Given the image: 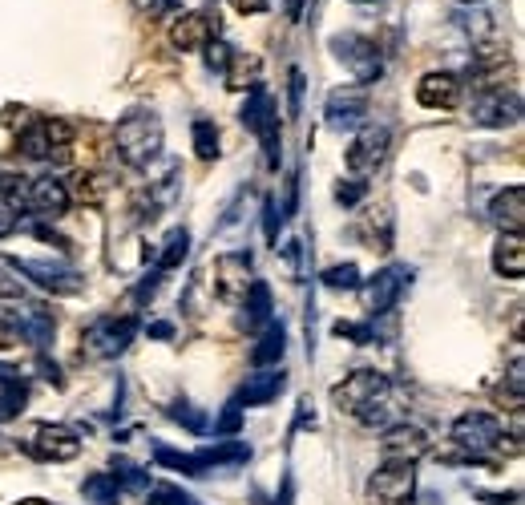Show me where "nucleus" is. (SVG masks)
Wrapping results in <instances>:
<instances>
[{
    "instance_id": "f257e3e1",
    "label": "nucleus",
    "mask_w": 525,
    "mask_h": 505,
    "mask_svg": "<svg viewBox=\"0 0 525 505\" xmlns=\"http://www.w3.org/2000/svg\"><path fill=\"white\" fill-rule=\"evenodd\" d=\"M332 400L340 413H352L360 425H384L388 417V376L384 372H352L344 384L332 388Z\"/></svg>"
},
{
    "instance_id": "f03ea898",
    "label": "nucleus",
    "mask_w": 525,
    "mask_h": 505,
    "mask_svg": "<svg viewBox=\"0 0 525 505\" xmlns=\"http://www.w3.org/2000/svg\"><path fill=\"white\" fill-rule=\"evenodd\" d=\"M114 142H118V154H122L126 166H134V170L154 166V158L162 154V122H158V114H150V110L126 114L118 122V130H114Z\"/></svg>"
},
{
    "instance_id": "7ed1b4c3",
    "label": "nucleus",
    "mask_w": 525,
    "mask_h": 505,
    "mask_svg": "<svg viewBox=\"0 0 525 505\" xmlns=\"http://www.w3.org/2000/svg\"><path fill=\"white\" fill-rule=\"evenodd\" d=\"M138 328H142L138 316H101L97 324L85 328L81 352H85L89 360H118V356L134 344Z\"/></svg>"
},
{
    "instance_id": "20e7f679",
    "label": "nucleus",
    "mask_w": 525,
    "mask_h": 505,
    "mask_svg": "<svg viewBox=\"0 0 525 505\" xmlns=\"http://www.w3.org/2000/svg\"><path fill=\"white\" fill-rule=\"evenodd\" d=\"M69 142H73V126L61 122V118H37L21 130L17 138V150L33 162H65L69 158Z\"/></svg>"
},
{
    "instance_id": "39448f33",
    "label": "nucleus",
    "mask_w": 525,
    "mask_h": 505,
    "mask_svg": "<svg viewBox=\"0 0 525 505\" xmlns=\"http://www.w3.org/2000/svg\"><path fill=\"white\" fill-rule=\"evenodd\" d=\"M239 118H243V126L263 142L267 166H279V110H275V97H271L263 85H251Z\"/></svg>"
},
{
    "instance_id": "423d86ee",
    "label": "nucleus",
    "mask_w": 525,
    "mask_h": 505,
    "mask_svg": "<svg viewBox=\"0 0 525 505\" xmlns=\"http://www.w3.org/2000/svg\"><path fill=\"white\" fill-rule=\"evenodd\" d=\"M449 437H453V445L465 449L473 461H477V457H489L493 449L505 445V429H501V421H497L493 413H461V417L453 421Z\"/></svg>"
},
{
    "instance_id": "0eeeda50",
    "label": "nucleus",
    "mask_w": 525,
    "mask_h": 505,
    "mask_svg": "<svg viewBox=\"0 0 525 505\" xmlns=\"http://www.w3.org/2000/svg\"><path fill=\"white\" fill-rule=\"evenodd\" d=\"M469 118H473V126H489V130L517 126L521 122V97L513 89H501V85H481L473 106H469Z\"/></svg>"
},
{
    "instance_id": "6e6552de",
    "label": "nucleus",
    "mask_w": 525,
    "mask_h": 505,
    "mask_svg": "<svg viewBox=\"0 0 525 505\" xmlns=\"http://www.w3.org/2000/svg\"><path fill=\"white\" fill-rule=\"evenodd\" d=\"M416 489V465L408 461H384L368 477V501L372 505H404Z\"/></svg>"
},
{
    "instance_id": "1a4fd4ad",
    "label": "nucleus",
    "mask_w": 525,
    "mask_h": 505,
    "mask_svg": "<svg viewBox=\"0 0 525 505\" xmlns=\"http://www.w3.org/2000/svg\"><path fill=\"white\" fill-rule=\"evenodd\" d=\"M9 267L21 271L25 279H33L37 287L53 291V295H77V291L85 287V279H81L69 263H53V259H21V255H13Z\"/></svg>"
},
{
    "instance_id": "9d476101",
    "label": "nucleus",
    "mask_w": 525,
    "mask_h": 505,
    "mask_svg": "<svg viewBox=\"0 0 525 505\" xmlns=\"http://www.w3.org/2000/svg\"><path fill=\"white\" fill-rule=\"evenodd\" d=\"M5 316L13 324L17 344L25 340L33 348H49L57 336V320H53V312L41 308V303H5Z\"/></svg>"
},
{
    "instance_id": "9b49d317",
    "label": "nucleus",
    "mask_w": 525,
    "mask_h": 505,
    "mask_svg": "<svg viewBox=\"0 0 525 505\" xmlns=\"http://www.w3.org/2000/svg\"><path fill=\"white\" fill-rule=\"evenodd\" d=\"M388 142H392L388 126H368V122H364V126L356 130V138H352L348 154H344L348 170H352V174H360V178L376 174V170L384 166V158H388Z\"/></svg>"
},
{
    "instance_id": "f8f14e48",
    "label": "nucleus",
    "mask_w": 525,
    "mask_h": 505,
    "mask_svg": "<svg viewBox=\"0 0 525 505\" xmlns=\"http://www.w3.org/2000/svg\"><path fill=\"white\" fill-rule=\"evenodd\" d=\"M332 53L356 73V81L360 85H368V81H376L380 73H384V61H380V49H376V41H368V37H360V33H344V37H332Z\"/></svg>"
},
{
    "instance_id": "ddd939ff",
    "label": "nucleus",
    "mask_w": 525,
    "mask_h": 505,
    "mask_svg": "<svg viewBox=\"0 0 525 505\" xmlns=\"http://www.w3.org/2000/svg\"><path fill=\"white\" fill-rule=\"evenodd\" d=\"M324 118L332 130H360L364 118H368V89L364 85H340L328 93L324 101Z\"/></svg>"
},
{
    "instance_id": "4468645a",
    "label": "nucleus",
    "mask_w": 525,
    "mask_h": 505,
    "mask_svg": "<svg viewBox=\"0 0 525 505\" xmlns=\"http://www.w3.org/2000/svg\"><path fill=\"white\" fill-rule=\"evenodd\" d=\"M408 283H412V267H408V263H392V267L376 271L372 283L364 287L368 312H372V316H388V312L396 308V299L408 291Z\"/></svg>"
},
{
    "instance_id": "2eb2a0df",
    "label": "nucleus",
    "mask_w": 525,
    "mask_h": 505,
    "mask_svg": "<svg viewBox=\"0 0 525 505\" xmlns=\"http://www.w3.org/2000/svg\"><path fill=\"white\" fill-rule=\"evenodd\" d=\"M210 41H219V13H210V9L182 13V17L170 25V45H174L178 53L206 49Z\"/></svg>"
},
{
    "instance_id": "dca6fc26",
    "label": "nucleus",
    "mask_w": 525,
    "mask_h": 505,
    "mask_svg": "<svg viewBox=\"0 0 525 505\" xmlns=\"http://www.w3.org/2000/svg\"><path fill=\"white\" fill-rule=\"evenodd\" d=\"M69 202H73V194H69V186L61 178H53V174L49 178H29L25 211H33L41 219H61L69 211Z\"/></svg>"
},
{
    "instance_id": "f3484780",
    "label": "nucleus",
    "mask_w": 525,
    "mask_h": 505,
    "mask_svg": "<svg viewBox=\"0 0 525 505\" xmlns=\"http://www.w3.org/2000/svg\"><path fill=\"white\" fill-rule=\"evenodd\" d=\"M29 453L37 461H53V465L57 461H73L81 453V437L73 429H65V425H41L33 433V441H29Z\"/></svg>"
},
{
    "instance_id": "a211bd4d",
    "label": "nucleus",
    "mask_w": 525,
    "mask_h": 505,
    "mask_svg": "<svg viewBox=\"0 0 525 505\" xmlns=\"http://www.w3.org/2000/svg\"><path fill=\"white\" fill-rule=\"evenodd\" d=\"M215 287H219V299H227V303L243 299L251 287V255L247 251L219 255L215 259Z\"/></svg>"
},
{
    "instance_id": "6ab92c4d",
    "label": "nucleus",
    "mask_w": 525,
    "mask_h": 505,
    "mask_svg": "<svg viewBox=\"0 0 525 505\" xmlns=\"http://www.w3.org/2000/svg\"><path fill=\"white\" fill-rule=\"evenodd\" d=\"M380 453H384V461L416 465L420 457L429 453V437H425V429H416V425H392L384 433V441H380Z\"/></svg>"
},
{
    "instance_id": "aec40b11",
    "label": "nucleus",
    "mask_w": 525,
    "mask_h": 505,
    "mask_svg": "<svg viewBox=\"0 0 525 505\" xmlns=\"http://www.w3.org/2000/svg\"><path fill=\"white\" fill-rule=\"evenodd\" d=\"M416 101L425 110H453L461 101V81L453 73H425L416 85Z\"/></svg>"
},
{
    "instance_id": "412c9836",
    "label": "nucleus",
    "mask_w": 525,
    "mask_h": 505,
    "mask_svg": "<svg viewBox=\"0 0 525 505\" xmlns=\"http://www.w3.org/2000/svg\"><path fill=\"white\" fill-rule=\"evenodd\" d=\"M25 400H29V384H25L21 368L0 364V425L21 417L25 413Z\"/></svg>"
},
{
    "instance_id": "4be33fe9",
    "label": "nucleus",
    "mask_w": 525,
    "mask_h": 505,
    "mask_svg": "<svg viewBox=\"0 0 525 505\" xmlns=\"http://www.w3.org/2000/svg\"><path fill=\"white\" fill-rule=\"evenodd\" d=\"M251 457V449L243 441H215V445H206L194 453V465H198V477L206 473H215V469H235Z\"/></svg>"
},
{
    "instance_id": "5701e85b",
    "label": "nucleus",
    "mask_w": 525,
    "mask_h": 505,
    "mask_svg": "<svg viewBox=\"0 0 525 505\" xmlns=\"http://www.w3.org/2000/svg\"><path fill=\"white\" fill-rule=\"evenodd\" d=\"M283 368H259L255 376H247L243 392H239V404H247V409H263V404H271L279 392H283Z\"/></svg>"
},
{
    "instance_id": "b1692460",
    "label": "nucleus",
    "mask_w": 525,
    "mask_h": 505,
    "mask_svg": "<svg viewBox=\"0 0 525 505\" xmlns=\"http://www.w3.org/2000/svg\"><path fill=\"white\" fill-rule=\"evenodd\" d=\"M493 271L505 279H521L525 275V243L521 231H501L497 247H493Z\"/></svg>"
},
{
    "instance_id": "393cba45",
    "label": "nucleus",
    "mask_w": 525,
    "mask_h": 505,
    "mask_svg": "<svg viewBox=\"0 0 525 505\" xmlns=\"http://www.w3.org/2000/svg\"><path fill=\"white\" fill-rule=\"evenodd\" d=\"M489 215H493V223H497L501 231H521V223H525V190H521V186H505V190L493 198Z\"/></svg>"
},
{
    "instance_id": "a878e982",
    "label": "nucleus",
    "mask_w": 525,
    "mask_h": 505,
    "mask_svg": "<svg viewBox=\"0 0 525 505\" xmlns=\"http://www.w3.org/2000/svg\"><path fill=\"white\" fill-rule=\"evenodd\" d=\"M283 348H287V328L283 324H267L263 340L251 348V364L255 368H271V364L283 360Z\"/></svg>"
},
{
    "instance_id": "bb28decb",
    "label": "nucleus",
    "mask_w": 525,
    "mask_h": 505,
    "mask_svg": "<svg viewBox=\"0 0 525 505\" xmlns=\"http://www.w3.org/2000/svg\"><path fill=\"white\" fill-rule=\"evenodd\" d=\"M190 255V231L186 227H174L170 235H166V243H162V255H158V263H154V271H174V267H182V259Z\"/></svg>"
},
{
    "instance_id": "cd10ccee",
    "label": "nucleus",
    "mask_w": 525,
    "mask_h": 505,
    "mask_svg": "<svg viewBox=\"0 0 525 505\" xmlns=\"http://www.w3.org/2000/svg\"><path fill=\"white\" fill-rule=\"evenodd\" d=\"M110 477L118 481L122 493H146L150 489V473L138 461H130V457H114V473Z\"/></svg>"
},
{
    "instance_id": "c85d7f7f",
    "label": "nucleus",
    "mask_w": 525,
    "mask_h": 505,
    "mask_svg": "<svg viewBox=\"0 0 525 505\" xmlns=\"http://www.w3.org/2000/svg\"><path fill=\"white\" fill-rule=\"evenodd\" d=\"M81 493H85L89 505H118L122 501V489H118V481L110 473H89Z\"/></svg>"
},
{
    "instance_id": "c756f323",
    "label": "nucleus",
    "mask_w": 525,
    "mask_h": 505,
    "mask_svg": "<svg viewBox=\"0 0 525 505\" xmlns=\"http://www.w3.org/2000/svg\"><path fill=\"white\" fill-rule=\"evenodd\" d=\"M243 303H247V320L251 324H271V287L263 279H251Z\"/></svg>"
},
{
    "instance_id": "7c9ffc66",
    "label": "nucleus",
    "mask_w": 525,
    "mask_h": 505,
    "mask_svg": "<svg viewBox=\"0 0 525 505\" xmlns=\"http://www.w3.org/2000/svg\"><path fill=\"white\" fill-rule=\"evenodd\" d=\"M190 138H194V154H198L202 162H210V158H219V126H215V122H206V118H198V122L190 126Z\"/></svg>"
},
{
    "instance_id": "2f4dec72",
    "label": "nucleus",
    "mask_w": 525,
    "mask_h": 505,
    "mask_svg": "<svg viewBox=\"0 0 525 505\" xmlns=\"http://www.w3.org/2000/svg\"><path fill=\"white\" fill-rule=\"evenodd\" d=\"M255 73H259V61H255V57L231 53V65H227L223 77H227V89H251V85H259Z\"/></svg>"
},
{
    "instance_id": "473e14b6",
    "label": "nucleus",
    "mask_w": 525,
    "mask_h": 505,
    "mask_svg": "<svg viewBox=\"0 0 525 505\" xmlns=\"http://www.w3.org/2000/svg\"><path fill=\"white\" fill-rule=\"evenodd\" d=\"M25 198H29V178L25 174H0V202L17 215L25 211Z\"/></svg>"
},
{
    "instance_id": "72a5a7b5",
    "label": "nucleus",
    "mask_w": 525,
    "mask_h": 505,
    "mask_svg": "<svg viewBox=\"0 0 525 505\" xmlns=\"http://www.w3.org/2000/svg\"><path fill=\"white\" fill-rule=\"evenodd\" d=\"M324 287L332 291H356L360 287V267L356 263H336L324 271Z\"/></svg>"
},
{
    "instance_id": "f704fd0d",
    "label": "nucleus",
    "mask_w": 525,
    "mask_h": 505,
    "mask_svg": "<svg viewBox=\"0 0 525 505\" xmlns=\"http://www.w3.org/2000/svg\"><path fill=\"white\" fill-rule=\"evenodd\" d=\"M170 421H178V425H182V429H190V433H206V429H210L206 413H198L194 404H186V400L170 404Z\"/></svg>"
},
{
    "instance_id": "c9c22d12",
    "label": "nucleus",
    "mask_w": 525,
    "mask_h": 505,
    "mask_svg": "<svg viewBox=\"0 0 525 505\" xmlns=\"http://www.w3.org/2000/svg\"><path fill=\"white\" fill-rule=\"evenodd\" d=\"M154 461H158V465H166V469H178V473H190V477H198L194 453H174V449H166V445H154Z\"/></svg>"
},
{
    "instance_id": "e433bc0d",
    "label": "nucleus",
    "mask_w": 525,
    "mask_h": 505,
    "mask_svg": "<svg viewBox=\"0 0 525 505\" xmlns=\"http://www.w3.org/2000/svg\"><path fill=\"white\" fill-rule=\"evenodd\" d=\"M105 194H110V178L105 174H81V198L89 202V207H97Z\"/></svg>"
},
{
    "instance_id": "4c0bfd02",
    "label": "nucleus",
    "mask_w": 525,
    "mask_h": 505,
    "mask_svg": "<svg viewBox=\"0 0 525 505\" xmlns=\"http://www.w3.org/2000/svg\"><path fill=\"white\" fill-rule=\"evenodd\" d=\"M332 332H336L340 340H356V344H376V328H372V324H344V320H340V324H336Z\"/></svg>"
},
{
    "instance_id": "58836bf2",
    "label": "nucleus",
    "mask_w": 525,
    "mask_h": 505,
    "mask_svg": "<svg viewBox=\"0 0 525 505\" xmlns=\"http://www.w3.org/2000/svg\"><path fill=\"white\" fill-rule=\"evenodd\" d=\"M150 505H194V497L182 493L178 485H158V489L150 493Z\"/></svg>"
},
{
    "instance_id": "ea45409f",
    "label": "nucleus",
    "mask_w": 525,
    "mask_h": 505,
    "mask_svg": "<svg viewBox=\"0 0 525 505\" xmlns=\"http://www.w3.org/2000/svg\"><path fill=\"white\" fill-rule=\"evenodd\" d=\"M368 194V186L360 182V178H348V182H340L336 186V202H340V207H356V202Z\"/></svg>"
},
{
    "instance_id": "a19ab883",
    "label": "nucleus",
    "mask_w": 525,
    "mask_h": 505,
    "mask_svg": "<svg viewBox=\"0 0 525 505\" xmlns=\"http://www.w3.org/2000/svg\"><path fill=\"white\" fill-rule=\"evenodd\" d=\"M231 53H235L231 45H223V41H210V45H206V65H210V69H219V73H227V65H231Z\"/></svg>"
},
{
    "instance_id": "79ce46f5",
    "label": "nucleus",
    "mask_w": 525,
    "mask_h": 505,
    "mask_svg": "<svg viewBox=\"0 0 525 505\" xmlns=\"http://www.w3.org/2000/svg\"><path fill=\"white\" fill-rule=\"evenodd\" d=\"M239 425H243V404L231 400V404H227V413H223L219 425H215V433H239Z\"/></svg>"
},
{
    "instance_id": "37998d69",
    "label": "nucleus",
    "mask_w": 525,
    "mask_h": 505,
    "mask_svg": "<svg viewBox=\"0 0 525 505\" xmlns=\"http://www.w3.org/2000/svg\"><path fill=\"white\" fill-rule=\"evenodd\" d=\"M138 5V13H146V17H166V13H174L182 0H134Z\"/></svg>"
},
{
    "instance_id": "c03bdc74",
    "label": "nucleus",
    "mask_w": 525,
    "mask_h": 505,
    "mask_svg": "<svg viewBox=\"0 0 525 505\" xmlns=\"http://www.w3.org/2000/svg\"><path fill=\"white\" fill-rule=\"evenodd\" d=\"M279 223H283V219H279L275 198H267V202H263V231H267V243H275V239H279Z\"/></svg>"
},
{
    "instance_id": "a18cd8bd",
    "label": "nucleus",
    "mask_w": 525,
    "mask_h": 505,
    "mask_svg": "<svg viewBox=\"0 0 525 505\" xmlns=\"http://www.w3.org/2000/svg\"><path fill=\"white\" fill-rule=\"evenodd\" d=\"M287 93H291V114H299L303 110V69L287 73Z\"/></svg>"
},
{
    "instance_id": "49530a36",
    "label": "nucleus",
    "mask_w": 525,
    "mask_h": 505,
    "mask_svg": "<svg viewBox=\"0 0 525 505\" xmlns=\"http://www.w3.org/2000/svg\"><path fill=\"white\" fill-rule=\"evenodd\" d=\"M21 295H25L21 279H13L5 267H0V299H21Z\"/></svg>"
},
{
    "instance_id": "de8ad7c7",
    "label": "nucleus",
    "mask_w": 525,
    "mask_h": 505,
    "mask_svg": "<svg viewBox=\"0 0 525 505\" xmlns=\"http://www.w3.org/2000/svg\"><path fill=\"white\" fill-rule=\"evenodd\" d=\"M231 5H235V13H243V17H259V13H267L271 0H231Z\"/></svg>"
},
{
    "instance_id": "09e8293b",
    "label": "nucleus",
    "mask_w": 525,
    "mask_h": 505,
    "mask_svg": "<svg viewBox=\"0 0 525 505\" xmlns=\"http://www.w3.org/2000/svg\"><path fill=\"white\" fill-rule=\"evenodd\" d=\"M17 227H21V223H17V215H13L9 207H5V202H0V239H9V235H17Z\"/></svg>"
},
{
    "instance_id": "8fccbe9b",
    "label": "nucleus",
    "mask_w": 525,
    "mask_h": 505,
    "mask_svg": "<svg viewBox=\"0 0 525 505\" xmlns=\"http://www.w3.org/2000/svg\"><path fill=\"white\" fill-rule=\"evenodd\" d=\"M37 368L45 372V380H49L53 388H65V380H61V368H57V364H49V356H37Z\"/></svg>"
},
{
    "instance_id": "3c124183",
    "label": "nucleus",
    "mask_w": 525,
    "mask_h": 505,
    "mask_svg": "<svg viewBox=\"0 0 525 505\" xmlns=\"http://www.w3.org/2000/svg\"><path fill=\"white\" fill-rule=\"evenodd\" d=\"M150 336H154V340H170V336H174V324L158 320V324H150Z\"/></svg>"
},
{
    "instance_id": "603ef678",
    "label": "nucleus",
    "mask_w": 525,
    "mask_h": 505,
    "mask_svg": "<svg viewBox=\"0 0 525 505\" xmlns=\"http://www.w3.org/2000/svg\"><path fill=\"white\" fill-rule=\"evenodd\" d=\"M17 505H53V501H45V497H25V501H17Z\"/></svg>"
},
{
    "instance_id": "864d4df0",
    "label": "nucleus",
    "mask_w": 525,
    "mask_h": 505,
    "mask_svg": "<svg viewBox=\"0 0 525 505\" xmlns=\"http://www.w3.org/2000/svg\"><path fill=\"white\" fill-rule=\"evenodd\" d=\"M461 5H481V0H461Z\"/></svg>"
}]
</instances>
